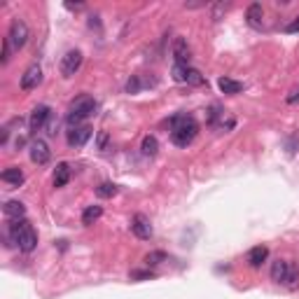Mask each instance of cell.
<instances>
[{"instance_id": "4", "label": "cell", "mask_w": 299, "mask_h": 299, "mask_svg": "<svg viewBox=\"0 0 299 299\" xmlns=\"http://www.w3.org/2000/svg\"><path fill=\"white\" fill-rule=\"evenodd\" d=\"M28 36H31V31H28V26H26V21L24 19H12V24H10V31H7V42L12 45V49L14 51H19L21 47L28 42Z\"/></svg>"}, {"instance_id": "15", "label": "cell", "mask_w": 299, "mask_h": 299, "mask_svg": "<svg viewBox=\"0 0 299 299\" xmlns=\"http://www.w3.org/2000/svg\"><path fill=\"white\" fill-rule=\"evenodd\" d=\"M68 180H71V164L61 162L54 168V187H66Z\"/></svg>"}, {"instance_id": "20", "label": "cell", "mask_w": 299, "mask_h": 299, "mask_svg": "<svg viewBox=\"0 0 299 299\" xmlns=\"http://www.w3.org/2000/svg\"><path fill=\"white\" fill-rule=\"evenodd\" d=\"M101 215H103V208L101 206H86L84 213H82V224H84V227H92V224L96 222Z\"/></svg>"}, {"instance_id": "17", "label": "cell", "mask_w": 299, "mask_h": 299, "mask_svg": "<svg viewBox=\"0 0 299 299\" xmlns=\"http://www.w3.org/2000/svg\"><path fill=\"white\" fill-rule=\"evenodd\" d=\"M245 19H248V24L253 26V28H262V19H264V10L259 3H253V5L248 7V12H245Z\"/></svg>"}, {"instance_id": "28", "label": "cell", "mask_w": 299, "mask_h": 299, "mask_svg": "<svg viewBox=\"0 0 299 299\" xmlns=\"http://www.w3.org/2000/svg\"><path fill=\"white\" fill-rule=\"evenodd\" d=\"M227 10H229V5H224V3H218V5H215V10H213V19H215V21L222 19V14H224Z\"/></svg>"}, {"instance_id": "30", "label": "cell", "mask_w": 299, "mask_h": 299, "mask_svg": "<svg viewBox=\"0 0 299 299\" xmlns=\"http://www.w3.org/2000/svg\"><path fill=\"white\" fill-rule=\"evenodd\" d=\"M285 33H299V16H297V19H292L288 26H285Z\"/></svg>"}, {"instance_id": "2", "label": "cell", "mask_w": 299, "mask_h": 299, "mask_svg": "<svg viewBox=\"0 0 299 299\" xmlns=\"http://www.w3.org/2000/svg\"><path fill=\"white\" fill-rule=\"evenodd\" d=\"M197 133H199V122L192 115H178L171 119V140L178 147H187L197 138Z\"/></svg>"}, {"instance_id": "23", "label": "cell", "mask_w": 299, "mask_h": 299, "mask_svg": "<svg viewBox=\"0 0 299 299\" xmlns=\"http://www.w3.org/2000/svg\"><path fill=\"white\" fill-rule=\"evenodd\" d=\"M166 262V253H162V250H152V253L145 255V264L147 267H157V264Z\"/></svg>"}, {"instance_id": "31", "label": "cell", "mask_w": 299, "mask_h": 299, "mask_svg": "<svg viewBox=\"0 0 299 299\" xmlns=\"http://www.w3.org/2000/svg\"><path fill=\"white\" fill-rule=\"evenodd\" d=\"M297 101H299V86H297V89H292L290 96H288V103H297Z\"/></svg>"}, {"instance_id": "13", "label": "cell", "mask_w": 299, "mask_h": 299, "mask_svg": "<svg viewBox=\"0 0 299 299\" xmlns=\"http://www.w3.org/2000/svg\"><path fill=\"white\" fill-rule=\"evenodd\" d=\"M267 257H269V248H267V245H255V248L248 253V264L253 269H259L264 262H267Z\"/></svg>"}, {"instance_id": "5", "label": "cell", "mask_w": 299, "mask_h": 299, "mask_svg": "<svg viewBox=\"0 0 299 299\" xmlns=\"http://www.w3.org/2000/svg\"><path fill=\"white\" fill-rule=\"evenodd\" d=\"M173 80L185 82V84H192V86L203 84V75L192 66H173Z\"/></svg>"}, {"instance_id": "21", "label": "cell", "mask_w": 299, "mask_h": 299, "mask_svg": "<svg viewBox=\"0 0 299 299\" xmlns=\"http://www.w3.org/2000/svg\"><path fill=\"white\" fill-rule=\"evenodd\" d=\"M140 150H143V154H145V157H154V154L159 152V140L154 136H145V138H143Z\"/></svg>"}, {"instance_id": "29", "label": "cell", "mask_w": 299, "mask_h": 299, "mask_svg": "<svg viewBox=\"0 0 299 299\" xmlns=\"http://www.w3.org/2000/svg\"><path fill=\"white\" fill-rule=\"evenodd\" d=\"M147 278H152L150 271H131V280H147Z\"/></svg>"}, {"instance_id": "6", "label": "cell", "mask_w": 299, "mask_h": 299, "mask_svg": "<svg viewBox=\"0 0 299 299\" xmlns=\"http://www.w3.org/2000/svg\"><path fill=\"white\" fill-rule=\"evenodd\" d=\"M49 119H51L49 105H38V108H33V112H31L28 127H31L33 133H38V131H42V129H45L47 124H49Z\"/></svg>"}, {"instance_id": "16", "label": "cell", "mask_w": 299, "mask_h": 299, "mask_svg": "<svg viewBox=\"0 0 299 299\" xmlns=\"http://www.w3.org/2000/svg\"><path fill=\"white\" fill-rule=\"evenodd\" d=\"M3 213H5V218L24 220V215H26V206H24L21 201H7L5 206H3Z\"/></svg>"}, {"instance_id": "1", "label": "cell", "mask_w": 299, "mask_h": 299, "mask_svg": "<svg viewBox=\"0 0 299 299\" xmlns=\"http://www.w3.org/2000/svg\"><path fill=\"white\" fill-rule=\"evenodd\" d=\"M5 245L21 250V253H33L38 245V232L33 229V224L28 220H14L12 224H7V232H5Z\"/></svg>"}, {"instance_id": "7", "label": "cell", "mask_w": 299, "mask_h": 299, "mask_svg": "<svg viewBox=\"0 0 299 299\" xmlns=\"http://www.w3.org/2000/svg\"><path fill=\"white\" fill-rule=\"evenodd\" d=\"M80 68H82V51L80 49H71L61 59V75L63 77H73Z\"/></svg>"}, {"instance_id": "11", "label": "cell", "mask_w": 299, "mask_h": 299, "mask_svg": "<svg viewBox=\"0 0 299 299\" xmlns=\"http://www.w3.org/2000/svg\"><path fill=\"white\" fill-rule=\"evenodd\" d=\"M89 138H92V127H86V124L71 127V131H68V145H71V147H82Z\"/></svg>"}, {"instance_id": "8", "label": "cell", "mask_w": 299, "mask_h": 299, "mask_svg": "<svg viewBox=\"0 0 299 299\" xmlns=\"http://www.w3.org/2000/svg\"><path fill=\"white\" fill-rule=\"evenodd\" d=\"M40 82H42V68L38 66V63H33V66H28L26 73L21 75V89H24V92H33V89H38Z\"/></svg>"}, {"instance_id": "19", "label": "cell", "mask_w": 299, "mask_h": 299, "mask_svg": "<svg viewBox=\"0 0 299 299\" xmlns=\"http://www.w3.org/2000/svg\"><path fill=\"white\" fill-rule=\"evenodd\" d=\"M288 269H290V262H285V259H276V262L271 264V280H274V283H285Z\"/></svg>"}, {"instance_id": "24", "label": "cell", "mask_w": 299, "mask_h": 299, "mask_svg": "<svg viewBox=\"0 0 299 299\" xmlns=\"http://www.w3.org/2000/svg\"><path fill=\"white\" fill-rule=\"evenodd\" d=\"M283 285H288V288H297V285H299V269L294 267V264H290L288 276H285V283Z\"/></svg>"}, {"instance_id": "14", "label": "cell", "mask_w": 299, "mask_h": 299, "mask_svg": "<svg viewBox=\"0 0 299 299\" xmlns=\"http://www.w3.org/2000/svg\"><path fill=\"white\" fill-rule=\"evenodd\" d=\"M218 86H220V92L227 94V96H236V94L243 92V84L236 82V80H232V77H220Z\"/></svg>"}, {"instance_id": "25", "label": "cell", "mask_w": 299, "mask_h": 299, "mask_svg": "<svg viewBox=\"0 0 299 299\" xmlns=\"http://www.w3.org/2000/svg\"><path fill=\"white\" fill-rule=\"evenodd\" d=\"M140 86H143L140 75H133L131 80L127 82V92H129V94H138V92H140Z\"/></svg>"}, {"instance_id": "10", "label": "cell", "mask_w": 299, "mask_h": 299, "mask_svg": "<svg viewBox=\"0 0 299 299\" xmlns=\"http://www.w3.org/2000/svg\"><path fill=\"white\" fill-rule=\"evenodd\" d=\"M173 59H175V66H189L192 49H189L185 38H175V42H173Z\"/></svg>"}, {"instance_id": "26", "label": "cell", "mask_w": 299, "mask_h": 299, "mask_svg": "<svg viewBox=\"0 0 299 299\" xmlns=\"http://www.w3.org/2000/svg\"><path fill=\"white\" fill-rule=\"evenodd\" d=\"M108 143H110V136H108V131H101V133H98L96 147H98V150H101V152H103V150H108Z\"/></svg>"}, {"instance_id": "18", "label": "cell", "mask_w": 299, "mask_h": 299, "mask_svg": "<svg viewBox=\"0 0 299 299\" xmlns=\"http://www.w3.org/2000/svg\"><path fill=\"white\" fill-rule=\"evenodd\" d=\"M3 183H7V185H14V187H19L21 183H24V171H21L19 166H10V168H5L3 171Z\"/></svg>"}, {"instance_id": "3", "label": "cell", "mask_w": 299, "mask_h": 299, "mask_svg": "<svg viewBox=\"0 0 299 299\" xmlns=\"http://www.w3.org/2000/svg\"><path fill=\"white\" fill-rule=\"evenodd\" d=\"M94 110H96V101H94L92 96L75 98L73 105H71V112H68V124H71V127H80L82 119H86L89 115H94Z\"/></svg>"}, {"instance_id": "22", "label": "cell", "mask_w": 299, "mask_h": 299, "mask_svg": "<svg viewBox=\"0 0 299 299\" xmlns=\"http://www.w3.org/2000/svg\"><path fill=\"white\" fill-rule=\"evenodd\" d=\"M117 194V185H112V183H101L96 187V197H101V199H112Z\"/></svg>"}, {"instance_id": "27", "label": "cell", "mask_w": 299, "mask_h": 299, "mask_svg": "<svg viewBox=\"0 0 299 299\" xmlns=\"http://www.w3.org/2000/svg\"><path fill=\"white\" fill-rule=\"evenodd\" d=\"M10 56H12V45L5 38V40H3V63H10Z\"/></svg>"}, {"instance_id": "12", "label": "cell", "mask_w": 299, "mask_h": 299, "mask_svg": "<svg viewBox=\"0 0 299 299\" xmlns=\"http://www.w3.org/2000/svg\"><path fill=\"white\" fill-rule=\"evenodd\" d=\"M131 232L136 234L138 238L147 241V238H152V224H150V220L143 213H138V215H133V220H131Z\"/></svg>"}, {"instance_id": "9", "label": "cell", "mask_w": 299, "mask_h": 299, "mask_svg": "<svg viewBox=\"0 0 299 299\" xmlns=\"http://www.w3.org/2000/svg\"><path fill=\"white\" fill-rule=\"evenodd\" d=\"M28 152H31V162L38 164V166H45V164L49 162V157H51L49 145H47L45 140H40V138L31 143V150H28Z\"/></svg>"}]
</instances>
